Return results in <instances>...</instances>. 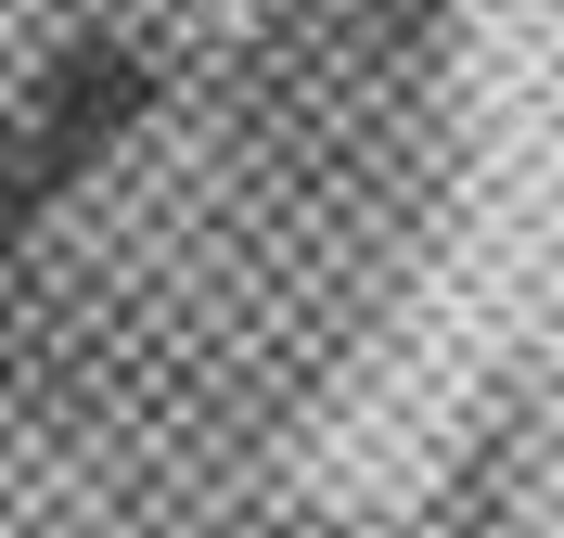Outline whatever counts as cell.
Returning a JSON list of instances; mask_svg holds the SVG:
<instances>
[{"mask_svg": "<svg viewBox=\"0 0 564 538\" xmlns=\"http://www.w3.org/2000/svg\"><path fill=\"white\" fill-rule=\"evenodd\" d=\"M154 90H167V77H154L141 39H65V52L13 90V142L52 167V193H77L104 154H129V129L154 116Z\"/></svg>", "mask_w": 564, "mask_h": 538, "instance_id": "1", "label": "cell"}, {"mask_svg": "<svg viewBox=\"0 0 564 538\" xmlns=\"http://www.w3.org/2000/svg\"><path fill=\"white\" fill-rule=\"evenodd\" d=\"M65 206V193H52V167H39L26 142H13V116H0V283H13V270H26V244H39V218Z\"/></svg>", "mask_w": 564, "mask_h": 538, "instance_id": "2", "label": "cell"}]
</instances>
